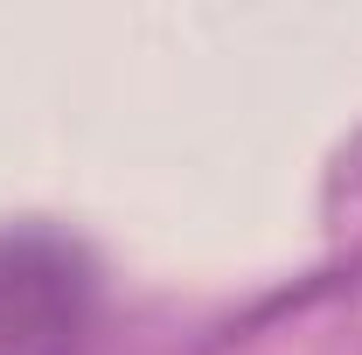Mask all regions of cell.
Instances as JSON below:
<instances>
[{"label":"cell","mask_w":362,"mask_h":355,"mask_svg":"<svg viewBox=\"0 0 362 355\" xmlns=\"http://www.w3.org/2000/svg\"><path fill=\"white\" fill-rule=\"evenodd\" d=\"M98 272L56 230H0V355H84Z\"/></svg>","instance_id":"6da1fadb"},{"label":"cell","mask_w":362,"mask_h":355,"mask_svg":"<svg viewBox=\"0 0 362 355\" xmlns=\"http://www.w3.org/2000/svg\"><path fill=\"white\" fill-rule=\"evenodd\" d=\"M327 209H334V230H356V237H362V133L349 139V146H341V161H334Z\"/></svg>","instance_id":"7a4b0ae2"}]
</instances>
